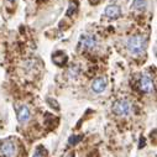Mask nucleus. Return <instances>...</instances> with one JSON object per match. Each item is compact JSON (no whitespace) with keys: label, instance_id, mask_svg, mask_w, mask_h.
<instances>
[{"label":"nucleus","instance_id":"obj_15","mask_svg":"<svg viewBox=\"0 0 157 157\" xmlns=\"http://www.w3.org/2000/svg\"><path fill=\"white\" fill-rule=\"evenodd\" d=\"M75 10H77V6H75L74 4H71V8H69V10L67 11V15L69 16V15H72V13L74 14V13H75Z\"/></svg>","mask_w":157,"mask_h":157},{"label":"nucleus","instance_id":"obj_7","mask_svg":"<svg viewBox=\"0 0 157 157\" xmlns=\"http://www.w3.org/2000/svg\"><path fill=\"white\" fill-rule=\"evenodd\" d=\"M121 14V10L117 5H109L105 9V15L110 19H117Z\"/></svg>","mask_w":157,"mask_h":157},{"label":"nucleus","instance_id":"obj_11","mask_svg":"<svg viewBox=\"0 0 157 157\" xmlns=\"http://www.w3.org/2000/svg\"><path fill=\"white\" fill-rule=\"evenodd\" d=\"M132 6H134V9L144 10L145 6H146V0H134V2H132Z\"/></svg>","mask_w":157,"mask_h":157},{"label":"nucleus","instance_id":"obj_5","mask_svg":"<svg viewBox=\"0 0 157 157\" xmlns=\"http://www.w3.org/2000/svg\"><path fill=\"white\" fill-rule=\"evenodd\" d=\"M105 88H106V79L104 77L97 78V79H94L93 83H92V89L95 93H101V92L105 90Z\"/></svg>","mask_w":157,"mask_h":157},{"label":"nucleus","instance_id":"obj_18","mask_svg":"<svg viewBox=\"0 0 157 157\" xmlns=\"http://www.w3.org/2000/svg\"><path fill=\"white\" fill-rule=\"evenodd\" d=\"M8 2H10V3H14V0H8Z\"/></svg>","mask_w":157,"mask_h":157},{"label":"nucleus","instance_id":"obj_4","mask_svg":"<svg viewBox=\"0 0 157 157\" xmlns=\"http://www.w3.org/2000/svg\"><path fill=\"white\" fill-rule=\"evenodd\" d=\"M140 89L145 93H151L153 90V82L148 75H142L140 79Z\"/></svg>","mask_w":157,"mask_h":157},{"label":"nucleus","instance_id":"obj_2","mask_svg":"<svg viewBox=\"0 0 157 157\" xmlns=\"http://www.w3.org/2000/svg\"><path fill=\"white\" fill-rule=\"evenodd\" d=\"M113 111L120 116L128 115L131 111V104L128 100H117L113 105Z\"/></svg>","mask_w":157,"mask_h":157},{"label":"nucleus","instance_id":"obj_10","mask_svg":"<svg viewBox=\"0 0 157 157\" xmlns=\"http://www.w3.org/2000/svg\"><path fill=\"white\" fill-rule=\"evenodd\" d=\"M78 74H79V68H78L75 64L71 66L69 69H68V75L71 79H75V78L78 77Z\"/></svg>","mask_w":157,"mask_h":157},{"label":"nucleus","instance_id":"obj_12","mask_svg":"<svg viewBox=\"0 0 157 157\" xmlns=\"http://www.w3.org/2000/svg\"><path fill=\"white\" fill-rule=\"evenodd\" d=\"M82 139H83V136H82V135H73V136H71V137H69L68 142H69V145H77V144Z\"/></svg>","mask_w":157,"mask_h":157},{"label":"nucleus","instance_id":"obj_9","mask_svg":"<svg viewBox=\"0 0 157 157\" xmlns=\"http://www.w3.org/2000/svg\"><path fill=\"white\" fill-rule=\"evenodd\" d=\"M67 56H66V53H63V52H56L53 56H52V61H53V63L55 64H57V66H63V64H66V62H67Z\"/></svg>","mask_w":157,"mask_h":157},{"label":"nucleus","instance_id":"obj_3","mask_svg":"<svg viewBox=\"0 0 157 157\" xmlns=\"http://www.w3.org/2000/svg\"><path fill=\"white\" fill-rule=\"evenodd\" d=\"M0 153L3 157H15L16 146L13 141H4L0 144Z\"/></svg>","mask_w":157,"mask_h":157},{"label":"nucleus","instance_id":"obj_14","mask_svg":"<svg viewBox=\"0 0 157 157\" xmlns=\"http://www.w3.org/2000/svg\"><path fill=\"white\" fill-rule=\"evenodd\" d=\"M47 103L50 104V106H51V108H55L56 110H59V105H58V103H57L55 99L48 98V99H47Z\"/></svg>","mask_w":157,"mask_h":157},{"label":"nucleus","instance_id":"obj_17","mask_svg":"<svg viewBox=\"0 0 157 157\" xmlns=\"http://www.w3.org/2000/svg\"><path fill=\"white\" fill-rule=\"evenodd\" d=\"M142 146H145V139L144 137H141V141H140V147H142Z\"/></svg>","mask_w":157,"mask_h":157},{"label":"nucleus","instance_id":"obj_1","mask_svg":"<svg viewBox=\"0 0 157 157\" xmlns=\"http://www.w3.org/2000/svg\"><path fill=\"white\" fill-rule=\"evenodd\" d=\"M128 50L130 51V53L132 55H140L142 52H145L146 46H147V40L145 36L141 35H136L129 38L128 41Z\"/></svg>","mask_w":157,"mask_h":157},{"label":"nucleus","instance_id":"obj_13","mask_svg":"<svg viewBox=\"0 0 157 157\" xmlns=\"http://www.w3.org/2000/svg\"><path fill=\"white\" fill-rule=\"evenodd\" d=\"M44 147L42 146H38L37 148H36V151H35V153H33V156L32 157H44Z\"/></svg>","mask_w":157,"mask_h":157},{"label":"nucleus","instance_id":"obj_16","mask_svg":"<svg viewBox=\"0 0 157 157\" xmlns=\"http://www.w3.org/2000/svg\"><path fill=\"white\" fill-rule=\"evenodd\" d=\"M99 2H100V0H89V3H90V4H93V5H97Z\"/></svg>","mask_w":157,"mask_h":157},{"label":"nucleus","instance_id":"obj_6","mask_svg":"<svg viewBox=\"0 0 157 157\" xmlns=\"http://www.w3.org/2000/svg\"><path fill=\"white\" fill-rule=\"evenodd\" d=\"M97 45V41H95V38L93 36H89V35H84L81 37V46L83 48H94Z\"/></svg>","mask_w":157,"mask_h":157},{"label":"nucleus","instance_id":"obj_8","mask_svg":"<svg viewBox=\"0 0 157 157\" xmlns=\"http://www.w3.org/2000/svg\"><path fill=\"white\" fill-rule=\"evenodd\" d=\"M30 119V110L27 106H21L17 111V120L20 123H26Z\"/></svg>","mask_w":157,"mask_h":157}]
</instances>
